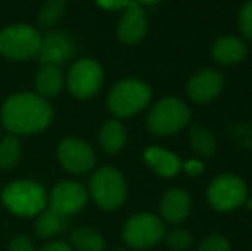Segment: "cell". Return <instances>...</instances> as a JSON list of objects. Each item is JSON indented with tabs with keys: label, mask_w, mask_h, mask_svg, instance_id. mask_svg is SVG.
<instances>
[{
	"label": "cell",
	"mask_w": 252,
	"mask_h": 251,
	"mask_svg": "<svg viewBox=\"0 0 252 251\" xmlns=\"http://www.w3.org/2000/svg\"><path fill=\"white\" fill-rule=\"evenodd\" d=\"M53 119V110L38 93L21 91L14 93L3 102L0 121L2 126L14 136H30L45 131Z\"/></svg>",
	"instance_id": "obj_1"
},
{
	"label": "cell",
	"mask_w": 252,
	"mask_h": 251,
	"mask_svg": "<svg viewBox=\"0 0 252 251\" xmlns=\"http://www.w3.org/2000/svg\"><path fill=\"white\" fill-rule=\"evenodd\" d=\"M2 201L9 212L19 217H36L47 208L48 194L36 181L21 179L5 186L2 191Z\"/></svg>",
	"instance_id": "obj_2"
},
{
	"label": "cell",
	"mask_w": 252,
	"mask_h": 251,
	"mask_svg": "<svg viewBox=\"0 0 252 251\" xmlns=\"http://www.w3.org/2000/svg\"><path fill=\"white\" fill-rule=\"evenodd\" d=\"M151 100V88L141 79H122L110 90L106 105L115 117L124 119L136 115Z\"/></svg>",
	"instance_id": "obj_3"
},
{
	"label": "cell",
	"mask_w": 252,
	"mask_h": 251,
	"mask_svg": "<svg viewBox=\"0 0 252 251\" xmlns=\"http://www.w3.org/2000/svg\"><path fill=\"white\" fill-rule=\"evenodd\" d=\"M41 33L30 24H10L0 31V54L10 61H28L38 57Z\"/></svg>",
	"instance_id": "obj_4"
},
{
	"label": "cell",
	"mask_w": 252,
	"mask_h": 251,
	"mask_svg": "<svg viewBox=\"0 0 252 251\" xmlns=\"http://www.w3.org/2000/svg\"><path fill=\"white\" fill-rule=\"evenodd\" d=\"M90 194L98 207L117 210L127 198V184L122 172L115 167H100L90 179Z\"/></svg>",
	"instance_id": "obj_5"
},
{
	"label": "cell",
	"mask_w": 252,
	"mask_h": 251,
	"mask_svg": "<svg viewBox=\"0 0 252 251\" xmlns=\"http://www.w3.org/2000/svg\"><path fill=\"white\" fill-rule=\"evenodd\" d=\"M190 121V110L179 98H163L150 110L146 119V126L153 134L168 136L179 133Z\"/></svg>",
	"instance_id": "obj_6"
},
{
	"label": "cell",
	"mask_w": 252,
	"mask_h": 251,
	"mask_svg": "<svg viewBox=\"0 0 252 251\" xmlns=\"http://www.w3.org/2000/svg\"><path fill=\"white\" fill-rule=\"evenodd\" d=\"M124 241L134 250H148L165 238V224L155 214H136L124 225Z\"/></svg>",
	"instance_id": "obj_7"
},
{
	"label": "cell",
	"mask_w": 252,
	"mask_h": 251,
	"mask_svg": "<svg viewBox=\"0 0 252 251\" xmlns=\"http://www.w3.org/2000/svg\"><path fill=\"white\" fill-rule=\"evenodd\" d=\"M67 90L79 100H88L100 91L103 84V67L93 59H79L67 72Z\"/></svg>",
	"instance_id": "obj_8"
},
{
	"label": "cell",
	"mask_w": 252,
	"mask_h": 251,
	"mask_svg": "<svg viewBox=\"0 0 252 251\" xmlns=\"http://www.w3.org/2000/svg\"><path fill=\"white\" fill-rule=\"evenodd\" d=\"M247 200V186L239 176L221 174L211 181L208 201L218 212H232L242 207Z\"/></svg>",
	"instance_id": "obj_9"
},
{
	"label": "cell",
	"mask_w": 252,
	"mask_h": 251,
	"mask_svg": "<svg viewBox=\"0 0 252 251\" xmlns=\"http://www.w3.org/2000/svg\"><path fill=\"white\" fill-rule=\"evenodd\" d=\"M60 165L70 174H84L94 167V151L79 138H65L57 148Z\"/></svg>",
	"instance_id": "obj_10"
},
{
	"label": "cell",
	"mask_w": 252,
	"mask_h": 251,
	"mask_svg": "<svg viewBox=\"0 0 252 251\" xmlns=\"http://www.w3.org/2000/svg\"><path fill=\"white\" fill-rule=\"evenodd\" d=\"M88 201V191L76 181H62L53 186L48 194L47 207L57 214L69 217L84 208Z\"/></svg>",
	"instance_id": "obj_11"
},
{
	"label": "cell",
	"mask_w": 252,
	"mask_h": 251,
	"mask_svg": "<svg viewBox=\"0 0 252 251\" xmlns=\"http://www.w3.org/2000/svg\"><path fill=\"white\" fill-rule=\"evenodd\" d=\"M74 55H76V43L65 31L52 30L45 36H41L40 52H38V59L41 64L62 66L69 62Z\"/></svg>",
	"instance_id": "obj_12"
},
{
	"label": "cell",
	"mask_w": 252,
	"mask_h": 251,
	"mask_svg": "<svg viewBox=\"0 0 252 251\" xmlns=\"http://www.w3.org/2000/svg\"><path fill=\"white\" fill-rule=\"evenodd\" d=\"M148 17L139 2L130 0L129 5L124 9L122 17L117 24V36L122 43L136 45L146 36Z\"/></svg>",
	"instance_id": "obj_13"
},
{
	"label": "cell",
	"mask_w": 252,
	"mask_h": 251,
	"mask_svg": "<svg viewBox=\"0 0 252 251\" xmlns=\"http://www.w3.org/2000/svg\"><path fill=\"white\" fill-rule=\"evenodd\" d=\"M223 84L225 81L218 71L202 69L190 77L189 84H187V93H189L190 100L196 104H208L221 93Z\"/></svg>",
	"instance_id": "obj_14"
},
{
	"label": "cell",
	"mask_w": 252,
	"mask_h": 251,
	"mask_svg": "<svg viewBox=\"0 0 252 251\" xmlns=\"http://www.w3.org/2000/svg\"><path fill=\"white\" fill-rule=\"evenodd\" d=\"M190 212V198L184 189L172 188L163 194L159 201V214L168 224H180Z\"/></svg>",
	"instance_id": "obj_15"
},
{
	"label": "cell",
	"mask_w": 252,
	"mask_h": 251,
	"mask_svg": "<svg viewBox=\"0 0 252 251\" xmlns=\"http://www.w3.org/2000/svg\"><path fill=\"white\" fill-rule=\"evenodd\" d=\"M211 55L223 66H233L244 61L247 55V45L237 36H221L213 43Z\"/></svg>",
	"instance_id": "obj_16"
},
{
	"label": "cell",
	"mask_w": 252,
	"mask_h": 251,
	"mask_svg": "<svg viewBox=\"0 0 252 251\" xmlns=\"http://www.w3.org/2000/svg\"><path fill=\"white\" fill-rule=\"evenodd\" d=\"M144 162L161 178H173L182 167L177 155L159 146H148L144 150Z\"/></svg>",
	"instance_id": "obj_17"
},
{
	"label": "cell",
	"mask_w": 252,
	"mask_h": 251,
	"mask_svg": "<svg viewBox=\"0 0 252 251\" xmlns=\"http://www.w3.org/2000/svg\"><path fill=\"white\" fill-rule=\"evenodd\" d=\"M36 91L40 97L53 98L62 91L63 84H65V77L60 69V66H53V64H41L36 74Z\"/></svg>",
	"instance_id": "obj_18"
},
{
	"label": "cell",
	"mask_w": 252,
	"mask_h": 251,
	"mask_svg": "<svg viewBox=\"0 0 252 251\" xmlns=\"http://www.w3.org/2000/svg\"><path fill=\"white\" fill-rule=\"evenodd\" d=\"M98 138H100V144L103 150L110 155H115L124 148L127 134H126L124 126L120 124L117 119H110V121H106L105 124L101 126Z\"/></svg>",
	"instance_id": "obj_19"
},
{
	"label": "cell",
	"mask_w": 252,
	"mask_h": 251,
	"mask_svg": "<svg viewBox=\"0 0 252 251\" xmlns=\"http://www.w3.org/2000/svg\"><path fill=\"white\" fill-rule=\"evenodd\" d=\"M36 217L38 218H36V224H34V231L43 239L53 238V236L60 234L67 227V217L57 214V212L50 210V208H45Z\"/></svg>",
	"instance_id": "obj_20"
},
{
	"label": "cell",
	"mask_w": 252,
	"mask_h": 251,
	"mask_svg": "<svg viewBox=\"0 0 252 251\" xmlns=\"http://www.w3.org/2000/svg\"><path fill=\"white\" fill-rule=\"evenodd\" d=\"M70 243L76 251H105V238L91 227H77L70 234Z\"/></svg>",
	"instance_id": "obj_21"
},
{
	"label": "cell",
	"mask_w": 252,
	"mask_h": 251,
	"mask_svg": "<svg viewBox=\"0 0 252 251\" xmlns=\"http://www.w3.org/2000/svg\"><path fill=\"white\" fill-rule=\"evenodd\" d=\"M21 141L14 134H7L0 140V169L9 171V169L16 167L17 162L21 158Z\"/></svg>",
	"instance_id": "obj_22"
},
{
	"label": "cell",
	"mask_w": 252,
	"mask_h": 251,
	"mask_svg": "<svg viewBox=\"0 0 252 251\" xmlns=\"http://www.w3.org/2000/svg\"><path fill=\"white\" fill-rule=\"evenodd\" d=\"M190 144L201 157H213L216 153V140L209 129L202 126H194L190 129Z\"/></svg>",
	"instance_id": "obj_23"
},
{
	"label": "cell",
	"mask_w": 252,
	"mask_h": 251,
	"mask_svg": "<svg viewBox=\"0 0 252 251\" xmlns=\"http://www.w3.org/2000/svg\"><path fill=\"white\" fill-rule=\"evenodd\" d=\"M67 0H47L40 7L38 12V26L41 28H52L59 23L65 14Z\"/></svg>",
	"instance_id": "obj_24"
},
{
	"label": "cell",
	"mask_w": 252,
	"mask_h": 251,
	"mask_svg": "<svg viewBox=\"0 0 252 251\" xmlns=\"http://www.w3.org/2000/svg\"><path fill=\"white\" fill-rule=\"evenodd\" d=\"M165 243L170 250L173 251H184L192 245V236L190 232L184 231V229H173L170 232H165Z\"/></svg>",
	"instance_id": "obj_25"
},
{
	"label": "cell",
	"mask_w": 252,
	"mask_h": 251,
	"mask_svg": "<svg viewBox=\"0 0 252 251\" xmlns=\"http://www.w3.org/2000/svg\"><path fill=\"white\" fill-rule=\"evenodd\" d=\"M239 30L246 38L252 40V0L246 2L239 12Z\"/></svg>",
	"instance_id": "obj_26"
},
{
	"label": "cell",
	"mask_w": 252,
	"mask_h": 251,
	"mask_svg": "<svg viewBox=\"0 0 252 251\" xmlns=\"http://www.w3.org/2000/svg\"><path fill=\"white\" fill-rule=\"evenodd\" d=\"M197 251H232V246H230V243L226 241L223 236L213 234V236H208V238L201 243Z\"/></svg>",
	"instance_id": "obj_27"
},
{
	"label": "cell",
	"mask_w": 252,
	"mask_h": 251,
	"mask_svg": "<svg viewBox=\"0 0 252 251\" xmlns=\"http://www.w3.org/2000/svg\"><path fill=\"white\" fill-rule=\"evenodd\" d=\"M9 251H34V246L30 241V238H26V236H16L10 241Z\"/></svg>",
	"instance_id": "obj_28"
},
{
	"label": "cell",
	"mask_w": 252,
	"mask_h": 251,
	"mask_svg": "<svg viewBox=\"0 0 252 251\" xmlns=\"http://www.w3.org/2000/svg\"><path fill=\"white\" fill-rule=\"evenodd\" d=\"M129 2L130 0H94V3L105 10H124Z\"/></svg>",
	"instance_id": "obj_29"
},
{
	"label": "cell",
	"mask_w": 252,
	"mask_h": 251,
	"mask_svg": "<svg viewBox=\"0 0 252 251\" xmlns=\"http://www.w3.org/2000/svg\"><path fill=\"white\" fill-rule=\"evenodd\" d=\"M184 171L189 176H199L204 172V165H202L199 160H189L184 164Z\"/></svg>",
	"instance_id": "obj_30"
},
{
	"label": "cell",
	"mask_w": 252,
	"mask_h": 251,
	"mask_svg": "<svg viewBox=\"0 0 252 251\" xmlns=\"http://www.w3.org/2000/svg\"><path fill=\"white\" fill-rule=\"evenodd\" d=\"M40 251H72V248H70V245H67L63 241H50Z\"/></svg>",
	"instance_id": "obj_31"
},
{
	"label": "cell",
	"mask_w": 252,
	"mask_h": 251,
	"mask_svg": "<svg viewBox=\"0 0 252 251\" xmlns=\"http://www.w3.org/2000/svg\"><path fill=\"white\" fill-rule=\"evenodd\" d=\"M136 2H139L141 5H143V3H146V5H153V3H158V2H161V0H136Z\"/></svg>",
	"instance_id": "obj_32"
},
{
	"label": "cell",
	"mask_w": 252,
	"mask_h": 251,
	"mask_svg": "<svg viewBox=\"0 0 252 251\" xmlns=\"http://www.w3.org/2000/svg\"><path fill=\"white\" fill-rule=\"evenodd\" d=\"M115 251H126V250H115Z\"/></svg>",
	"instance_id": "obj_33"
}]
</instances>
